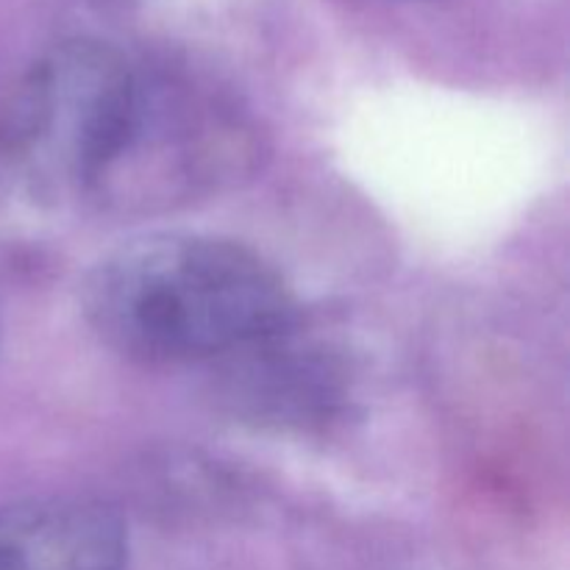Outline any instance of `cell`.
Instances as JSON below:
<instances>
[{
  "label": "cell",
  "mask_w": 570,
  "mask_h": 570,
  "mask_svg": "<svg viewBox=\"0 0 570 570\" xmlns=\"http://www.w3.org/2000/svg\"><path fill=\"white\" fill-rule=\"evenodd\" d=\"M83 309L120 354L189 362L278 337L295 306L284 278L245 245L206 234H148L92 267Z\"/></svg>",
  "instance_id": "1"
},
{
  "label": "cell",
  "mask_w": 570,
  "mask_h": 570,
  "mask_svg": "<svg viewBox=\"0 0 570 570\" xmlns=\"http://www.w3.org/2000/svg\"><path fill=\"white\" fill-rule=\"evenodd\" d=\"M145 98L120 50L67 39L42 56L6 109L3 154L37 195L92 193L134 154Z\"/></svg>",
  "instance_id": "2"
},
{
  "label": "cell",
  "mask_w": 570,
  "mask_h": 570,
  "mask_svg": "<svg viewBox=\"0 0 570 570\" xmlns=\"http://www.w3.org/2000/svg\"><path fill=\"white\" fill-rule=\"evenodd\" d=\"M126 527L92 499L53 495L0 510V570H122Z\"/></svg>",
  "instance_id": "3"
}]
</instances>
